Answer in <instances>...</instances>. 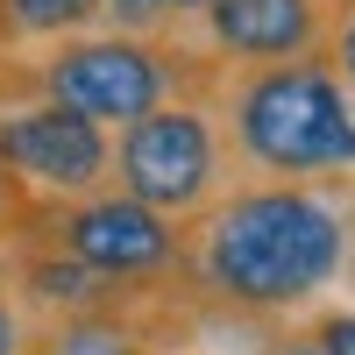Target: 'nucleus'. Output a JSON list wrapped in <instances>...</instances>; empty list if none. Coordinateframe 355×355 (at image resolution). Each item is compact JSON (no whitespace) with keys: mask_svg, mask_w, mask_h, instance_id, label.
Wrapping results in <instances>:
<instances>
[{"mask_svg":"<svg viewBox=\"0 0 355 355\" xmlns=\"http://www.w3.org/2000/svg\"><path fill=\"white\" fill-rule=\"evenodd\" d=\"M206 0H107L100 28H128V36H185Z\"/></svg>","mask_w":355,"mask_h":355,"instance_id":"10","label":"nucleus"},{"mask_svg":"<svg viewBox=\"0 0 355 355\" xmlns=\"http://www.w3.org/2000/svg\"><path fill=\"white\" fill-rule=\"evenodd\" d=\"M21 234H43L50 249H64L71 263H85L93 277L121 284V291H164L178 284V263H185V227L164 220L157 206L128 199L121 185H93L71 199H43L36 220Z\"/></svg>","mask_w":355,"mask_h":355,"instance_id":"5","label":"nucleus"},{"mask_svg":"<svg viewBox=\"0 0 355 355\" xmlns=\"http://www.w3.org/2000/svg\"><path fill=\"white\" fill-rule=\"evenodd\" d=\"M327 64L341 71V85L355 93V0H334V21H327Z\"/></svg>","mask_w":355,"mask_h":355,"instance_id":"14","label":"nucleus"},{"mask_svg":"<svg viewBox=\"0 0 355 355\" xmlns=\"http://www.w3.org/2000/svg\"><path fill=\"white\" fill-rule=\"evenodd\" d=\"M21 334H28V320H21V306H15L8 277H0V355H21Z\"/></svg>","mask_w":355,"mask_h":355,"instance_id":"15","label":"nucleus"},{"mask_svg":"<svg viewBox=\"0 0 355 355\" xmlns=\"http://www.w3.org/2000/svg\"><path fill=\"white\" fill-rule=\"evenodd\" d=\"M299 327L327 348V355H355V306H320V313H306Z\"/></svg>","mask_w":355,"mask_h":355,"instance_id":"13","label":"nucleus"},{"mask_svg":"<svg viewBox=\"0 0 355 355\" xmlns=\"http://www.w3.org/2000/svg\"><path fill=\"white\" fill-rule=\"evenodd\" d=\"M36 206H43V192H28L21 178H15L8 164H0V249H8L15 234H21L28 220H36Z\"/></svg>","mask_w":355,"mask_h":355,"instance_id":"12","label":"nucleus"},{"mask_svg":"<svg viewBox=\"0 0 355 355\" xmlns=\"http://www.w3.org/2000/svg\"><path fill=\"white\" fill-rule=\"evenodd\" d=\"M327 21L334 0H206L192 28L220 64H284L327 50Z\"/></svg>","mask_w":355,"mask_h":355,"instance_id":"7","label":"nucleus"},{"mask_svg":"<svg viewBox=\"0 0 355 355\" xmlns=\"http://www.w3.org/2000/svg\"><path fill=\"white\" fill-rule=\"evenodd\" d=\"M0 164H8L28 192L43 199H71L107 185L114 164V128H100L93 114H78L64 100H28V107H0Z\"/></svg>","mask_w":355,"mask_h":355,"instance_id":"6","label":"nucleus"},{"mask_svg":"<svg viewBox=\"0 0 355 355\" xmlns=\"http://www.w3.org/2000/svg\"><path fill=\"white\" fill-rule=\"evenodd\" d=\"M220 128L242 178H348L355 171V93L327 50L284 64H227Z\"/></svg>","mask_w":355,"mask_h":355,"instance_id":"2","label":"nucleus"},{"mask_svg":"<svg viewBox=\"0 0 355 355\" xmlns=\"http://www.w3.org/2000/svg\"><path fill=\"white\" fill-rule=\"evenodd\" d=\"M220 78H227V64L206 43L128 36V28H78V36H57L36 64L21 71L28 93L93 114L100 128H121V121H135V114H150L164 100H220Z\"/></svg>","mask_w":355,"mask_h":355,"instance_id":"3","label":"nucleus"},{"mask_svg":"<svg viewBox=\"0 0 355 355\" xmlns=\"http://www.w3.org/2000/svg\"><path fill=\"white\" fill-rule=\"evenodd\" d=\"M21 355H157V334L142 327V299H107L78 313H43L21 334Z\"/></svg>","mask_w":355,"mask_h":355,"instance_id":"8","label":"nucleus"},{"mask_svg":"<svg viewBox=\"0 0 355 355\" xmlns=\"http://www.w3.org/2000/svg\"><path fill=\"white\" fill-rule=\"evenodd\" d=\"M355 263V206L327 178H249L185 220L178 284L227 320H299Z\"/></svg>","mask_w":355,"mask_h":355,"instance_id":"1","label":"nucleus"},{"mask_svg":"<svg viewBox=\"0 0 355 355\" xmlns=\"http://www.w3.org/2000/svg\"><path fill=\"white\" fill-rule=\"evenodd\" d=\"M107 185H121L128 199L157 206L164 220H199L227 185H234V150L220 128L214 100H164L150 114L114 128V164Z\"/></svg>","mask_w":355,"mask_h":355,"instance_id":"4","label":"nucleus"},{"mask_svg":"<svg viewBox=\"0 0 355 355\" xmlns=\"http://www.w3.org/2000/svg\"><path fill=\"white\" fill-rule=\"evenodd\" d=\"M107 0H0V43H57L100 28Z\"/></svg>","mask_w":355,"mask_h":355,"instance_id":"9","label":"nucleus"},{"mask_svg":"<svg viewBox=\"0 0 355 355\" xmlns=\"http://www.w3.org/2000/svg\"><path fill=\"white\" fill-rule=\"evenodd\" d=\"M242 334H249V355H327L299 320H242Z\"/></svg>","mask_w":355,"mask_h":355,"instance_id":"11","label":"nucleus"}]
</instances>
